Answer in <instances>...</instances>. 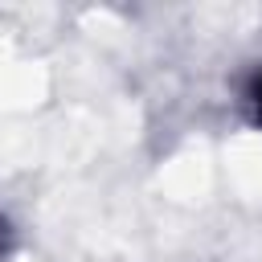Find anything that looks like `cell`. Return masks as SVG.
Segmentation results:
<instances>
[{"instance_id":"1","label":"cell","mask_w":262,"mask_h":262,"mask_svg":"<svg viewBox=\"0 0 262 262\" xmlns=\"http://www.w3.org/2000/svg\"><path fill=\"white\" fill-rule=\"evenodd\" d=\"M250 102H254V119L262 123V74H258V82H254V90H250Z\"/></svg>"}]
</instances>
